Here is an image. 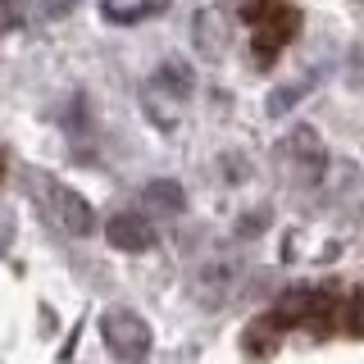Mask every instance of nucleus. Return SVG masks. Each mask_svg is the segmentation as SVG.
Listing matches in <instances>:
<instances>
[{"instance_id":"f257e3e1","label":"nucleus","mask_w":364,"mask_h":364,"mask_svg":"<svg viewBox=\"0 0 364 364\" xmlns=\"http://www.w3.org/2000/svg\"><path fill=\"white\" fill-rule=\"evenodd\" d=\"M242 23L250 28L259 64H273L282 46H291L296 32H301V14H296L287 0H255V5L242 9Z\"/></svg>"},{"instance_id":"f03ea898","label":"nucleus","mask_w":364,"mask_h":364,"mask_svg":"<svg viewBox=\"0 0 364 364\" xmlns=\"http://www.w3.org/2000/svg\"><path fill=\"white\" fill-rule=\"evenodd\" d=\"M273 159H278L282 178H287L291 187H314V182L323 178V168H328V151H323V141L314 136V128H291L278 141Z\"/></svg>"},{"instance_id":"7ed1b4c3","label":"nucleus","mask_w":364,"mask_h":364,"mask_svg":"<svg viewBox=\"0 0 364 364\" xmlns=\"http://www.w3.org/2000/svg\"><path fill=\"white\" fill-rule=\"evenodd\" d=\"M100 333H105V346L123 364H141L146 355H151V328H146V318L132 314V310H105Z\"/></svg>"},{"instance_id":"20e7f679","label":"nucleus","mask_w":364,"mask_h":364,"mask_svg":"<svg viewBox=\"0 0 364 364\" xmlns=\"http://www.w3.org/2000/svg\"><path fill=\"white\" fill-rule=\"evenodd\" d=\"M50 210H55V219H60L73 237H87L91 228H96V214H91V205L77 196L73 187H60V182H50Z\"/></svg>"},{"instance_id":"39448f33","label":"nucleus","mask_w":364,"mask_h":364,"mask_svg":"<svg viewBox=\"0 0 364 364\" xmlns=\"http://www.w3.org/2000/svg\"><path fill=\"white\" fill-rule=\"evenodd\" d=\"M105 237H109V246L132 250V255H141V250H151V246H155V228L146 223L141 214H132V210L114 214V219L105 223Z\"/></svg>"},{"instance_id":"423d86ee","label":"nucleus","mask_w":364,"mask_h":364,"mask_svg":"<svg viewBox=\"0 0 364 364\" xmlns=\"http://www.w3.org/2000/svg\"><path fill=\"white\" fill-rule=\"evenodd\" d=\"M341 305L333 301L328 291H310V305H305V318H301V328L310 333L314 341H323V337H333L337 328H341Z\"/></svg>"},{"instance_id":"0eeeda50","label":"nucleus","mask_w":364,"mask_h":364,"mask_svg":"<svg viewBox=\"0 0 364 364\" xmlns=\"http://www.w3.org/2000/svg\"><path fill=\"white\" fill-rule=\"evenodd\" d=\"M305 305H310V291H287V296H278L264 314H269V323L278 328V333H287V328H296L305 318Z\"/></svg>"},{"instance_id":"6e6552de","label":"nucleus","mask_w":364,"mask_h":364,"mask_svg":"<svg viewBox=\"0 0 364 364\" xmlns=\"http://www.w3.org/2000/svg\"><path fill=\"white\" fill-rule=\"evenodd\" d=\"M278 341H282V333L269 323V314H259L255 323L246 328V337H242V350H246L250 360H264V355H273V350H278Z\"/></svg>"},{"instance_id":"1a4fd4ad","label":"nucleus","mask_w":364,"mask_h":364,"mask_svg":"<svg viewBox=\"0 0 364 364\" xmlns=\"http://www.w3.org/2000/svg\"><path fill=\"white\" fill-rule=\"evenodd\" d=\"M146 205H155L159 214H182V210H187V196H182V187H178V182L155 178L151 187H146Z\"/></svg>"},{"instance_id":"9d476101","label":"nucleus","mask_w":364,"mask_h":364,"mask_svg":"<svg viewBox=\"0 0 364 364\" xmlns=\"http://www.w3.org/2000/svg\"><path fill=\"white\" fill-rule=\"evenodd\" d=\"M155 87H164L168 91V96H191V68L187 64H178V60H168L164 68H159V73H155Z\"/></svg>"},{"instance_id":"9b49d317","label":"nucleus","mask_w":364,"mask_h":364,"mask_svg":"<svg viewBox=\"0 0 364 364\" xmlns=\"http://www.w3.org/2000/svg\"><path fill=\"white\" fill-rule=\"evenodd\" d=\"M341 333H346V337H364V287H355L350 301L341 305Z\"/></svg>"},{"instance_id":"f8f14e48","label":"nucleus","mask_w":364,"mask_h":364,"mask_svg":"<svg viewBox=\"0 0 364 364\" xmlns=\"http://www.w3.org/2000/svg\"><path fill=\"white\" fill-rule=\"evenodd\" d=\"M228 282H232V264H214V269H200V291L210 296V301H219L228 291Z\"/></svg>"},{"instance_id":"ddd939ff","label":"nucleus","mask_w":364,"mask_h":364,"mask_svg":"<svg viewBox=\"0 0 364 364\" xmlns=\"http://www.w3.org/2000/svg\"><path fill=\"white\" fill-rule=\"evenodd\" d=\"M18 28V9L9 5V0H0V37H5V32H14Z\"/></svg>"},{"instance_id":"4468645a","label":"nucleus","mask_w":364,"mask_h":364,"mask_svg":"<svg viewBox=\"0 0 364 364\" xmlns=\"http://www.w3.org/2000/svg\"><path fill=\"white\" fill-rule=\"evenodd\" d=\"M0 178H5V151H0Z\"/></svg>"}]
</instances>
